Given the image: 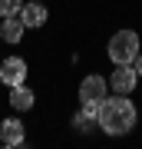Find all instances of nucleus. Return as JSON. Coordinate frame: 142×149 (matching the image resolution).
Returning <instances> with one entry per match:
<instances>
[{
	"mask_svg": "<svg viewBox=\"0 0 142 149\" xmlns=\"http://www.w3.org/2000/svg\"><path fill=\"white\" fill-rule=\"evenodd\" d=\"M136 106L132 100H126V93L116 96H103V103L96 106V126L103 129L106 136H126L132 126H136Z\"/></svg>",
	"mask_w": 142,
	"mask_h": 149,
	"instance_id": "obj_1",
	"label": "nucleus"
},
{
	"mask_svg": "<svg viewBox=\"0 0 142 149\" xmlns=\"http://www.w3.org/2000/svg\"><path fill=\"white\" fill-rule=\"evenodd\" d=\"M112 63H132L139 53V33L136 30H116L109 37V47H106Z\"/></svg>",
	"mask_w": 142,
	"mask_h": 149,
	"instance_id": "obj_2",
	"label": "nucleus"
},
{
	"mask_svg": "<svg viewBox=\"0 0 142 149\" xmlns=\"http://www.w3.org/2000/svg\"><path fill=\"white\" fill-rule=\"evenodd\" d=\"M106 90H109V83H106L99 73H89L83 83H79V103H83V106H99Z\"/></svg>",
	"mask_w": 142,
	"mask_h": 149,
	"instance_id": "obj_3",
	"label": "nucleus"
},
{
	"mask_svg": "<svg viewBox=\"0 0 142 149\" xmlns=\"http://www.w3.org/2000/svg\"><path fill=\"white\" fill-rule=\"evenodd\" d=\"M112 86V93H132L136 90V83H139V76H136V70H132V63H116V70H112V76L106 80Z\"/></svg>",
	"mask_w": 142,
	"mask_h": 149,
	"instance_id": "obj_4",
	"label": "nucleus"
},
{
	"mask_svg": "<svg viewBox=\"0 0 142 149\" xmlns=\"http://www.w3.org/2000/svg\"><path fill=\"white\" fill-rule=\"evenodd\" d=\"M23 80H26V60L7 56L3 63H0V83H3V86H17Z\"/></svg>",
	"mask_w": 142,
	"mask_h": 149,
	"instance_id": "obj_5",
	"label": "nucleus"
},
{
	"mask_svg": "<svg viewBox=\"0 0 142 149\" xmlns=\"http://www.w3.org/2000/svg\"><path fill=\"white\" fill-rule=\"evenodd\" d=\"M17 17L23 20V27H26V30H40L43 23H46V17H50V13H46V7H43V3H37V0H33V3H23Z\"/></svg>",
	"mask_w": 142,
	"mask_h": 149,
	"instance_id": "obj_6",
	"label": "nucleus"
},
{
	"mask_svg": "<svg viewBox=\"0 0 142 149\" xmlns=\"http://www.w3.org/2000/svg\"><path fill=\"white\" fill-rule=\"evenodd\" d=\"M0 143L3 146H23V123L20 119H3L0 123Z\"/></svg>",
	"mask_w": 142,
	"mask_h": 149,
	"instance_id": "obj_7",
	"label": "nucleus"
},
{
	"mask_svg": "<svg viewBox=\"0 0 142 149\" xmlns=\"http://www.w3.org/2000/svg\"><path fill=\"white\" fill-rule=\"evenodd\" d=\"M23 20H20V17H3V23H0V40H7V43H20L23 40Z\"/></svg>",
	"mask_w": 142,
	"mask_h": 149,
	"instance_id": "obj_8",
	"label": "nucleus"
},
{
	"mask_svg": "<svg viewBox=\"0 0 142 149\" xmlns=\"http://www.w3.org/2000/svg\"><path fill=\"white\" fill-rule=\"evenodd\" d=\"M33 100H37V96H33V90H30V86H23V83L10 86V106H13L17 113H26V109L33 106Z\"/></svg>",
	"mask_w": 142,
	"mask_h": 149,
	"instance_id": "obj_9",
	"label": "nucleus"
},
{
	"mask_svg": "<svg viewBox=\"0 0 142 149\" xmlns=\"http://www.w3.org/2000/svg\"><path fill=\"white\" fill-rule=\"evenodd\" d=\"M93 123H96V106H83V109L76 113L73 126L79 129V133H86V129H93Z\"/></svg>",
	"mask_w": 142,
	"mask_h": 149,
	"instance_id": "obj_10",
	"label": "nucleus"
},
{
	"mask_svg": "<svg viewBox=\"0 0 142 149\" xmlns=\"http://www.w3.org/2000/svg\"><path fill=\"white\" fill-rule=\"evenodd\" d=\"M20 7H23V0H0V17H13V13H20Z\"/></svg>",
	"mask_w": 142,
	"mask_h": 149,
	"instance_id": "obj_11",
	"label": "nucleus"
},
{
	"mask_svg": "<svg viewBox=\"0 0 142 149\" xmlns=\"http://www.w3.org/2000/svg\"><path fill=\"white\" fill-rule=\"evenodd\" d=\"M132 70H136V76H142V53H136V60H132Z\"/></svg>",
	"mask_w": 142,
	"mask_h": 149,
	"instance_id": "obj_12",
	"label": "nucleus"
}]
</instances>
